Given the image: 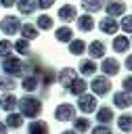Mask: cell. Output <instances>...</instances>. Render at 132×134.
I'll list each match as a JSON object with an SVG mask.
<instances>
[{
	"mask_svg": "<svg viewBox=\"0 0 132 134\" xmlns=\"http://www.w3.org/2000/svg\"><path fill=\"white\" fill-rule=\"evenodd\" d=\"M2 69H4V73L10 75V77H23V75L29 71V69H27V63L21 61V59H17V57H4Z\"/></svg>",
	"mask_w": 132,
	"mask_h": 134,
	"instance_id": "1",
	"label": "cell"
},
{
	"mask_svg": "<svg viewBox=\"0 0 132 134\" xmlns=\"http://www.w3.org/2000/svg\"><path fill=\"white\" fill-rule=\"evenodd\" d=\"M19 109H21V115H27V117H38L42 113V100L36 98V96H23L19 98Z\"/></svg>",
	"mask_w": 132,
	"mask_h": 134,
	"instance_id": "2",
	"label": "cell"
},
{
	"mask_svg": "<svg viewBox=\"0 0 132 134\" xmlns=\"http://www.w3.org/2000/svg\"><path fill=\"white\" fill-rule=\"evenodd\" d=\"M88 88L92 90V94L96 96H105L111 92V82L107 75H92V82L88 84Z\"/></svg>",
	"mask_w": 132,
	"mask_h": 134,
	"instance_id": "3",
	"label": "cell"
},
{
	"mask_svg": "<svg viewBox=\"0 0 132 134\" xmlns=\"http://www.w3.org/2000/svg\"><path fill=\"white\" fill-rule=\"evenodd\" d=\"M0 29H2L6 36H15V34H19V29H21V19L15 17V15H6V17L2 19V23H0Z\"/></svg>",
	"mask_w": 132,
	"mask_h": 134,
	"instance_id": "4",
	"label": "cell"
},
{
	"mask_svg": "<svg viewBox=\"0 0 132 134\" xmlns=\"http://www.w3.org/2000/svg\"><path fill=\"white\" fill-rule=\"evenodd\" d=\"M54 119H59V121H73L75 119V107L71 103H61L54 109Z\"/></svg>",
	"mask_w": 132,
	"mask_h": 134,
	"instance_id": "5",
	"label": "cell"
},
{
	"mask_svg": "<svg viewBox=\"0 0 132 134\" xmlns=\"http://www.w3.org/2000/svg\"><path fill=\"white\" fill-rule=\"evenodd\" d=\"M98 69L103 71V75L113 77V75H117V73H119V61H117L115 57H103V63H101V67H98Z\"/></svg>",
	"mask_w": 132,
	"mask_h": 134,
	"instance_id": "6",
	"label": "cell"
},
{
	"mask_svg": "<svg viewBox=\"0 0 132 134\" xmlns=\"http://www.w3.org/2000/svg\"><path fill=\"white\" fill-rule=\"evenodd\" d=\"M78 109L82 113H92L96 109V94H88V92L80 94L78 96Z\"/></svg>",
	"mask_w": 132,
	"mask_h": 134,
	"instance_id": "7",
	"label": "cell"
},
{
	"mask_svg": "<svg viewBox=\"0 0 132 134\" xmlns=\"http://www.w3.org/2000/svg\"><path fill=\"white\" fill-rule=\"evenodd\" d=\"M103 8L107 10V17H113L115 19V17H122L126 13V2L124 0H107Z\"/></svg>",
	"mask_w": 132,
	"mask_h": 134,
	"instance_id": "8",
	"label": "cell"
},
{
	"mask_svg": "<svg viewBox=\"0 0 132 134\" xmlns=\"http://www.w3.org/2000/svg\"><path fill=\"white\" fill-rule=\"evenodd\" d=\"M38 77H40V86L44 88V92H48V88L54 84V80H57V73H54V69L52 67H42V71L38 73Z\"/></svg>",
	"mask_w": 132,
	"mask_h": 134,
	"instance_id": "9",
	"label": "cell"
},
{
	"mask_svg": "<svg viewBox=\"0 0 132 134\" xmlns=\"http://www.w3.org/2000/svg\"><path fill=\"white\" fill-rule=\"evenodd\" d=\"M98 29L103 34H107V36H115L117 29H119V21L113 19V17H105V19L98 21Z\"/></svg>",
	"mask_w": 132,
	"mask_h": 134,
	"instance_id": "10",
	"label": "cell"
},
{
	"mask_svg": "<svg viewBox=\"0 0 132 134\" xmlns=\"http://www.w3.org/2000/svg\"><path fill=\"white\" fill-rule=\"evenodd\" d=\"M86 52L90 54V59H103L107 52V46L101 40H92L90 44H86Z\"/></svg>",
	"mask_w": 132,
	"mask_h": 134,
	"instance_id": "11",
	"label": "cell"
},
{
	"mask_svg": "<svg viewBox=\"0 0 132 134\" xmlns=\"http://www.w3.org/2000/svg\"><path fill=\"white\" fill-rule=\"evenodd\" d=\"M57 15H59V19H61L63 23H71V21L78 19V8H75L73 4H63V6L57 10Z\"/></svg>",
	"mask_w": 132,
	"mask_h": 134,
	"instance_id": "12",
	"label": "cell"
},
{
	"mask_svg": "<svg viewBox=\"0 0 132 134\" xmlns=\"http://www.w3.org/2000/svg\"><path fill=\"white\" fill-rule=\"evenodd\" d=\"M111 48H113V52H117V54H124V52H128L130 50V40H128V36H113V40H111Z\"/></svg>",
	"mask_w": 132,
	"mask_h": 134,
	"instance_id": "13",
	"label": "cell"
},
{
	"mask_svg": "<svg viewBox=\"0 0 132 134\" xmlns=\"http://www.w3.org/2000/svg\"><path fill=\"white\" fill-rule=\"evenodd\" d=\"M75 77H78V69H73V67H65V69H61V71L57 73V80H59L61 86H65V88H69Z\"/></svg>",
	"mask_w": 132,
	"mask_h": 134,
	"instance_id": "14",
	"label": "cell"
},
{
	"mask_svg": "<svg viewBox=\"0 0 132 134\" xmlns=\"http://www.w3.org/2000/svg\"><path fill=\"white\" fill-rule=\"evenodd\" d=\"M80 73L84 75V77H92V75H96V71H98V65H96V61L94 59H84V61H80Z\"/></svg>",
	"mask_w": 132,
	"mask_h": 134,
	"instance_id": "15",
	"label": "cell"
},
{
	"mask_svg": "<svg viewBox=\"0 0 132 134\" xmlns=\"http://www.w3.org/2000/svg\"><path fill=\"white\" fill-rule=\"evenodd\" d=\"M75 23H78V29L80 31H92L94 29V17L90 15V13H84V15H78V19H75Z\"/></svg>",
	"mask_w": 132,
	"mask_h": 134,
	"instance_id": "16",
	"label": "cell"
},
{
	"mask_svg": "<svg viewBox=\"0 0 132 134\" xmlns=\"http://www.w3.org/2000/svg\"><path fill=\"white\" fill-rule=\"evenodd\" d=\"M54 38H57V42H61V44H69V42L73 40V29H71L69 25H61V27L54 29Z\"/></svg>",
	"mask_w": 132,
	"mask_h": 134,
	"instance_id": "17",
	"label": "cell"
},
{
	"mask_svg": "<svg viewBox=\"0 0 132 134\" xmlns=\"http://www.w3.org/2000/svg\"><path fill=\"white\" fill-rule=\"evenodd\" d=\"M38 86H40V77H38L36 73H27V75H23L21 88H23L25 92H36V90H38Z\"/></svg>",
	"mask_w": 132,
	"mask_h": 134,
	"instance_id": "18",
	"label": "cell"
},
{
	"mask_svg": "<svg viewBox=\"0 0 132 134\" xmlns=\"http://www.w3.org/2000/svg\"><path fill=\"white\" fill-rule=\"evenodd\" d=\"M113 105H115V107H119V109L130 107V105H132V94H130V92H126V90L115 92V94H113Z\"/></svg>",
	"mask_w": 132,
	"mask_h": 134,
	"instance_id": "19",
	"label": "cell"
},
{
	"mask_svg": "<svg viewBox=\"0 0 132 134\" xmlns=\"http://www.w3.org/2000/svg\"><path fill=\"white\" fill-rule=\"evenodd\" d=\"M17 105H19V98H17L13 92H4V94H2V98H0V107H2L4 111H8V113H10Z\"/></svg>",
	"mask_w": 132,
	"mask_h": 134,
	"instance_id": "20",
	"label": "cell"
},
{
	"mask_svg": "<svg viewBox=\"0 0 132 134\" xmlns=\"http://www.w3.org/2000/svg\"><path fill=\"white\" fill-rule=\"evenodd\" d=\"M19 31H21V36H23L25 40H29V42L40 36V29H38L34 23H21V29H19Z\"/></svg>",
	"mask_w": 132,
	"mask_h": 134,
	"instance_id": "21",
	"label": "cell"
},
{
	"mask_svg": "<svg viewBox=\"0 0 132 134\" xmlns=\"http://www.w3.org/2000/svg\"><path fill=\"white\" fill-rule=\"evenodd\" d=\"M17 8L21 15H34L38 8V0H17Z\"/></svg>",
	"mask_w": 132,
	"mask_h": 134,
	"instance_id": "22",
	"label": "cell"
},
{
	"mask_svg": "<svg viewBox=\"0 0 132 134\" xmlns=\"http://www.w3.org/2000/svg\"><path fill=\"white\" fill-rule=\"evenodd\" d=\"M80 6H82L86 13L94 15V13L103 10V6H105V0H82V2H80Z\"/></svg>",
	"mask_w": 132,
	"mask_h": 134,
	"instance_id": "23",
	"label": "cell"
},
{
	"mask_svg": "<svg viewBox=\"0 0 132 134\" xmlns=\"http://www.w3.org/2000/svg\"><path fill=\"white\" fill-rule=\"evenodd\" d=\"M67 90H69L73 96H80V94H84V92L88 90V84H86V80H82V77H75Z\"/></svg>",
	"mask_w": 132,
	"mask_h": 134,
	"instance_id": "24",
	"label": "cell"
},
{
	"mask_svg": "<svg viewBox=\"0 0 132 134\" xmlns=\"http://www.w3.org/2000/svg\"><path fill=\"white\" fill-rule=\"evenodd\" d=\"M27 132L29 134H48V124L42 119H34V121H29Z\"/></svg>",
	"mask_w": 132,
	"mask_h": 134,
	"instance_id": "25",
	"label": "cell"
},
{
	"mask_svg": "<svg viewBox=\"0 0 132 134\" xmlns=\"http://www.w3.org/2000/svg\"><path fill=\"white\" fill-rule=\"evenodd\" d=\"M36 27L40 29V31H48V29H52L54 27V19L50 17V15H40L38 17V21H36Z\"/></svg>",
	"mask_w": 132,
	"mask_h": 134,
	"instance_id": "26",
	"label": "cell"
},
{
	"mask_svg": "<svg viewBox=\"0 0 132 134\" xmlns=\"http://www.w3.org/2000/svg\"><path fill=\"white\" fill-rule=\"evenodd\" d=\"M69 52H71L73 57L84 54V52H86V42H84V40H71V42H69Z\"/></svg>",
	"mask_w": 132,
	"mask_h": 134,
	"instance_id": "27",
	"label": "cell"
},
{
	"mask_svg": "<svg viewBox=\"0 0 132 134\" xmlns=\"http://www.w3.org/2000/svg\"><path fill=\"white\" fill-rule=\"evenodd\" d=\"M96 119H98L101 124H109V121L113 119V109H111V107H101V109H96Z\"/></svg>",
	"mask_w": 132,
	"mask_h": 134,
	"instance_id": "28",
	"label": "cell"
},
{
	"mask_svg": "<svg viewBox=\"0 0 132 134\" xmlns=\"http://www.w3.org/2000/svg\"><path fill=\"white\" fill-rule=\"evenodd\" d=\"M117 126L122 132H132V115L130 113H122L117 117Z\"/></svg>",
	"mask_w": 132,
	"mask_h": 134,
	"instance_id": "29",
	"label": "cell"
},
{
	"mask_svg": "<svg viewBox=\"0 0 132 134\" xmlns=\"http://www.w3.org/2000/svg\"><path fill=\"white\" fill-rule=\"evenodd\" d=\"M13 48L19 52V54H23V57H27L29 54V40H25V38H21V40H17L15 44H13Z\"/></svg>",
	"mask_w": 132,
	"mask_h": 134,
	"instance_id": "30",
	"label": "cell"
},
{
	"mask_svg": "<svg viewBox=\"0 0 132 134\" xmlns=\"http://www.w3.org/2000/svg\"><path fill=\"white\" fill-rule=\"evenodd\" d=\"M73 128H75V132H88L90 130V119L88 117H78V119H73Z\"/></svg>",
	"mask_w": 132,
	"mask_h": 134,
	"instance_id": "31",
	"label": "cell"
},
{
	"mask_svg": "<svg viewBox=\"0 0 132 134\" xmlns=\"http://www.w3.org/2000/svg\"><path fill=\"white\" fill-rule=\"evenodd\" d=\"M23 124V115L21 113H8V117H6V126H10V128H19Z\"/></svg>",
	"mask_w": 132,
	"mask_h": 134,
	"instance_id": "32",
	"label": "cell"
},
{
	"mask_svg": "<svg viewBox=\"0 0 132 134\" xmlns=\"http://www.w3.org/2000/svg\"><path fill=\"white\" fill-rule=\"evenodd\" d=\"M119 29H122V31H126V34H132V15H122Z\"/></svg>",
	"mask_w": 132,
	"mask_h": 134,
	"instance_id": "33",
	"label": "cell"
},
{
	"mask_svg": "<svg viewBox=\"0 0 132 134\" xmlns=\"http://www.w3.org/2000/svg\"><path fill=\"white\" fill-rule=\"evenodd\" d=\"M10 50H15L13 44H10V40H0V57L2 59L4 57H10Z\"/></svg>",
	"mask_w": 132,
	"mask_h": 134,
	"instance_id": "34",
	"label": "cell"
},
{
	"mask_svg": "<svg viewBox=\"0 0 132 134\" xmlns=\"http://www.w3.org/2000/svg\"><path fill=\"white\" fill-rule=\"evenodd\" d=\"M13 88H15V80L10 75L0 77V90H13Z\"/></svg>",
	"mask_w": 132,
	"mask_h": 134,
	"instance_id": "35",
	"label": "cell"
},
{
	"mask_svg": "<svg viewBox=\"0 0 132 134\" xmlns=\"http://www.w3.org/2000/svg\"><path fill=\"white\" fill-rule=\"evenodd\" d=\"M122 86H124V90H126V92H130V94H132V75H126V77L122 80Z\"/></svg>",
	"mask_w": 132,
	"mask_h": 134,
	"instance_id": "36",
	"label": "cell"
},
{
	"mask_svg": "<svg viewBox=\"0 0 132 134\" xmlns=\"http://www.w3.org/2000/svg\"><path fill=\"white\" fill-rule=\"evenodd\" d=\"M92 134H111V128L109 126H96L92 130Z\"/></svg>",
	"mask_w": 132,
	"mask_h": 134,
	"instance_id": "37",
	"label": "cell"
},
{
	"mask_svg": "<svg viewBox=\"0 0 132 134\" xmlns=\"http://www.w3.org/2000/svg\"><path fill=\"white\" fill-rule=\"evenodd\" d=\"M52 4H54V0H38V8H44V10L50 8Z\"/></svg>",
	"mask_w": 132,
	"mask_h": 134,
	"instance_id": "38",
	"label": "cell"
},
{
	"mask_svg": "<svg viewBox=\"0 0 132 134\" xmlns=\"http://www.w3.org/2000/svg\"><path fill=\"white\" fill-rule=\"evenodd\" d=\"M124 65H126V69H128V71H132V52H128V57H126Z\"/></svg>",
	"mask_w": 132,
	"mask_h": 134,
	"instance_id": "39",
	"label": "cell"
},
{
	"mask_svg": "<svg viewBox=\"0 0 132 134\" xmlns=\"http://www.w3.org/2000/svg\"><path fill=\"white\" fill-rule=\"evenodd\" d=\"M0 4H2V6H6V8H10V6H15V4H17V0H0Z\"/></svg>",
	"mask_w": 132,
	"mask_h": 134,
	"instance_id": "40",
	"label": "cell"
},
{
	"mask_svg": "<svg viewBox=\"0 0 132 134\" xmlns=\"http://www.w3.org/2000/svg\"><path fill=\"white\" fill-rule=\"evenodd\" d=\"M0 134H6V126L4 124H0Z\"/></svg>",
	"mask_w": 132,
	"mask_h": 134,
	"instance_id": "41",
	"label": "cell"
},
{
	"mask_svg": "<svg viewBox=\"0 0 132 134\" xmlns=\"http://www.w3.org/2000/svg\"><path fill=\"white\" fill-rule=\"evenodd\" d=\"M61 134H78L75 130H65V132H61Z\"/></svg>",
	"mask_w": 132,
	"mask_h": 134,
	"instance_id": "42",
	"label": "cell"
},
{
	"mask_svg": "<svg viewBox=\"0 0 132 134\" xmlns=\"http://www.w3.org/2000/svg\"><path fill=\"white\" fill-rule=\"evenodd\" d=\"M130 44H132V38H130Z\"/></svg>",
	"mask_w": 132,
	"mask_h": 134,
	"instance_id": "43",
	"label": "cell"
}]
</instances>
